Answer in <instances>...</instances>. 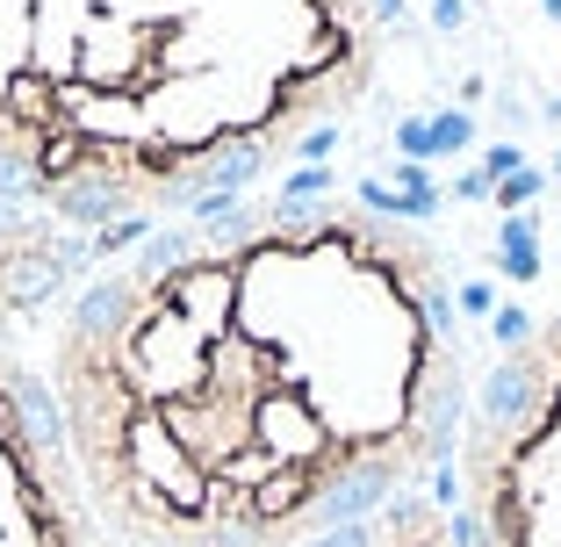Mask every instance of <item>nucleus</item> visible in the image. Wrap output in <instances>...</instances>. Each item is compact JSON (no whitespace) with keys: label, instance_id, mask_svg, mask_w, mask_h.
Masks as SVG:
<instances>
[{"label":"nucleus","instance_id":"obj_4","mask_svg":"<svg viewBox=\"0 0 561 547\" xmlns=\"http://www.w3.org/2000/svg\"><path fill=\"white\" fill-rule=\"evenodd\" d=\"M0 547H123L66 447L44 367L0 339Z\"/></svg>","mask_w":561,"mask_h":547},{"label":"nucleus","instance_id":"obj_5","mask_svg":"<svg viewBox=\"0 0 561 547\" xmlns=\"http://www.w3.org/2000/svg\"><path fill=\"white\" fill-rule=\"evenodd\" d=\"M310 547H468V540H461V518H454L446 482H432V490H411V498L381 504V512L353 518V526L324 533Z\"/></svg>","mask_w":561,"mask_h":547},{"label":"nucleus","instance_id":"obj_1","mask_svg":"<svg viewBox=\"0 0 561 547\" xmlns=\"http://www.w3.org/2000/svg\"><path fill=\"white\" fill-rule=\"evenodd\" d=\"M36 367L123 547H310L432 490L482 389L446 252L367 202L159 224Z\"/></svg>","mask_w":561,"mask_h":547},{"label":"nucleus","instance_id":"obj_2","mask_svg":"<svg viewBox=\"0 0 561 547\" xmlns=\"http://www.w3.org/2000/svg\"><path fill=\"white\" fill-rule=\"evenodd\" d=\"M367 0H0V202L72 224L224 209L360 109Z\"/></svg>","mask_w":561,"mask_h":547},{"label":"nucleus","instance_id":"obj_3","mask_svg":"<svg viewBox=\"0 0 561 547\" xmlns=\"http://www.w3.org/2000/svg\"><path fill=\"white\" fill-rule=\"evenodd\" d=\"M446 498L468 547H561V303L482 367Z\"/></svg>","mask_w":561,"mask_h":547}]
</instances>
